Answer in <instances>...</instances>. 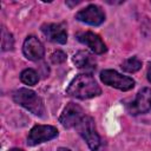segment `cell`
Listing matches in <instances>:
<instances>
[{
    "mask_svg": "<svg viewBox=\"0 0 151 151\" xmlns=\"http://www.w3.org/2000/svg\"><path fill=\"white\" fill-rule=\"evenodd\" d=\"M41 32L52 42L57 44H66L67 41V31H66V25L64 22L60 24H45L41 26Z\"/></svg>",
    "mask_w": 151,
    "mask_h": 151,
    "instance_id": "cell-10",
    "label": "cell"
},
{
    "mask_svg": "<svg viewBox=\"0 0 151 151\" xmlns=\"http://www.w3.org/2000/svg\"><path fill=\"white\" fill-rule=\"evenodd\" d=\"M76 19L91 26H99L105 21V13L98 5H88L76 14Z\"/></svg>",
    "mask_w": 151,
    "mask_h": 151,
    "instance_id": "cell-8",
    "label": "cell"
},
{
    "mask_svg": "<svg viewBox=\"0 0 151 151\" xmlns=\"http://www.w3.org/2000/svg\"><path fill=\"white\" fill-rule=\"evenodd\" d=\"M8 151H24L22 149H19V147H12V149H9Z\"/></svg>",
    "mask_w": 151,
    "mask_h": 151,
    "instance_id": "cell-19",
    "label": "cell"
},
{
    "mask_svg": "<svg viewBox=\"0 0 151 151\" xmlns=\"http://www.w3.org/2000/svg\"><path fill=\"white\" fill-rule=\"evenodd\" d=\"M50 59H51L52 64H54V65H59V64H63V63L66 61V59H67V54H66L64 51H61V50H57V51H54V52L51 54Z\"/></svg>",
    "mask_w": 151,
    "mask_h": 151,
    "instance_id": "cell-16",
    "label": "cell"
},
{
    "mask_svg": "<svg viewBox=\"0 0 151 151\" xmlns=\"http://www.w3.org/2000/svg\"><path fill=\"white\" fill-rule=\"evenodd\" d=\"M100 80L111 87L120 91H129L134 87L136 81L129 76H124L114 70H104L100 72Z\"/></svg>",
    "mask_w": 151,
    "mask_h": 151,
    "instance_id": "cell-4",
    "label": "cell"
},
{
    "mask_svg": "<svg viewBox=\"0 0 151 151\" xmlns=\"http://www.w3.org/2000/svg\"><path fill=\"white\" fill-rule=\"evenodd\" d=\"M66 93L78 99H90L101 94V88L91 73L76 76L66 88Z\"/></svg>",
    "mask_w": 151,
    "mask_h": 151,
    "instance_id": "cell-1",
    "label": "cell"
},
{
    "mask_svg": "<svg viewBox=\"0 0 151 151\" xmlns=\"http://www.w3.org/2000/svg\"><path fill=\"white\" fill-rule=\"evenodd\" d=\"M12 98H13L14 103L22 106L24 109H26L27 111H29L34 116H37L39 118L46 117L45 104H44L41 97L38 96V93L34 92L33 90L21 87V88L13 92Z\"/></svg>",
    "mask_w": 151,
    "mask_h": 151,
    "instance_id": "cell-2",
    "label": "cell"
},
{
    "mask_svg": "<svg viewBox=\"0 0 151 151\" xmlns=\"http://www.w3.org/2000/svg\"><path fill=\"white\" fill-rule=\"evenodd\" d=\"M20 80L28 86H33L37 85L39 81V76L35 70L33 68H25L21 73H20Z\"/></svg>",
    "mask_w": 151,
    "mask_h": 151,
    "instance_id": "cell-13",
    "label": "cell"
},
{
    "mask_svg": "<svg viewBox=\"0 0 151 151\" xmlns=\"http://www.w3.org/2000/svg\"><path fill=\"white\" fill-rule=\"evenodd\" d=\"M80 1H74V2H70V1H66V5H68L70 7H72V6H74V5H78Z\"/></svg>",
    "mask_w": 151,
    "mask_h": 151,
    "instance_id": "cell-18",
    "label": "cell"
},
{
    "mask_svg": "<svg viewBox=\"0 0 151 151\" xmlns=\"http://www.w3.org/2000/svg\"><path fill=\"white\" fill-rule=\"evenodd\" d=\"M72 61L78 68H85V70H94L96 68L94 57L91 53H88L87 51H78L73 55Z\"/></svg>",
    "mask_w": 151,
    "mask_h": 151,
    "instance_id": "cell-12",
    "label": "cell"
},
{
    "mask_svg": "<svg viewBox=\"0 0 151 151\" xmlns=\"http://www.w3.org/2000/svg\"><path fill=\"white\" fill-rule=\"evenodd\" d=\"M146 78H147L149 83H151V64H149V66H147V71H146Z\"/></svg>",
    "mask_w": 151,
    "mask_h": 151,
    "instance_id": "cell-17",
    "label": "cell"
},
{
    "mask_svg": "<svg viewBox=\"0 0 151 151\" xmlns=\"http://www.w3.org/2000/svg\"><path fill=\"white\" fill-rule=\"evenodd\" d=\"M85 116L86 114L80 105L76 103H68L59 117V123L65 129H72L76 127Z\"/></svg>",
    "mask_w": 151,
    "mask_h": 151,
    "instance_id": "cell-6",
    "label": "cell"
},
{
    "mask_svg": "<svg viewBox=\"0 0 151 151\" xmlns=\"http://www.w3.org/2000/svg\"><path fill=\"white\" fill-rule=\"evenodd\" d=\"M77 40L84 45H86L92 52H94L96 54H103L107 51V47L105 45V42L101 40V38L91 32V31H86V32H81L77 34Z\"/></svg>",
    "mask_w": 151,
    "mask_h": 151,
    "instance_id": "cell-11",
    "label": "cell"
},
{
    "mask_svg": "<svg viewBox=\"0 0 151 151\" xmlns=\"http://www.w3.org/2000/svg\"><path fill=\"white\" fill-rule=\"evenodd\" d=\"M22 53L28 60L38 61L45 57V47L37 37L28 35L22 44Z\"/></svg>",
    "mask_w": 151,
    "mask_h": 151,
    "instance_id": "cell-9",
    "label": "cell"
},
{
    "mask_svg": "<svg viewBox=\"0 0 151 151\" xmlns=\"http://www.w3.org/2000/svg\"><path fill=\"white\" fill-rule=\"evenodd\" d=\"M14 46V39L13 35L6 31V28H2V38H1V50L2 51H9L13 50Z\"/></svg>",
    "mask_w": 151,
    "mask_h": 151,
    "instance_id": "cell-15",
    "label": "cell"
},
{
    "mask_svg": "<svg viewBox=\"0 0 151 151\" xmlns=\"http://www.w3.org/2000/svg\"><path fill=\"white\" fill-rule=\"evenodd\" d=\"M57 151H71L70 149H67V147H59Z\"/></svg>",
    "mask_w": 151,
    "mask_h": 151,
    "instance_id": "cell-20",
    "label": "cell"
},
{
    "mask_svg": "<svg viewBox=\"0 0 151 151\" xmlns=\"http://www.w3.org/2000/svg\"><path fill=\"white\" fill-rule=\"evenodd\" d=\"M126 110L132 116L147 113L151 110V88L143 87L139 90L136 99L126 106Z\"/></svg>",
    "mask_w": 151,
    "mask_h": 151,
    "instance_id": "cell-7",
    "label": "cell"
},
{
    "mask_svg": "<svg viewBox=\"0 0 151 151\" xmlns=\"http://www.w3.org/2000/svg\"><path fill=\"white\" fill-rule=\"evenodd\" d=\"M120 67H122L123 71H125V72L134 73V72H137V71H139V70L142 68V61L138 59V57L133 55V57L126 59L125 61H123V64H122Z\"/></svg>",
    "mask_w": 151,
    "mask_h": 151,
    "instance_id": "cell-14",
    "label": "cell"
},
{
    "mask_svg": "<svg viewBox=\"0 0 151 151\" xmlns=\"http://www.w3.org/2000/svg\"><path fill=\"white\" fill-rule=\"evenodd\" d=\"M76 129L92 151H97L99 149L101 144V139H100L99 133L97 132L96 122L92 117L85 116L80 120V123L76 126Z\"/></svg>",
    "mask_w": 151,
    "mask_h": 151,
    "instance_id": "cell-3",
    "label": "cell"
},
{
    "mask_svg": "<svg viewBox=\"0 0 151 151\" xmlns=\"http://www.w3.org/2000/svg\"><path fill=\"white\" fill-rule=\"evenodd\" d=\"M59 131L57 130V127L52 126V125H34L27 136V145L29 146H35L38 144L48 142L54 139L55 137H58Z\"/></svg>",
    "mask_w": 151,
    "mask_h": 151,
    "instance_id": "cell-5",
    "label": "cell"
}]
</instances>
